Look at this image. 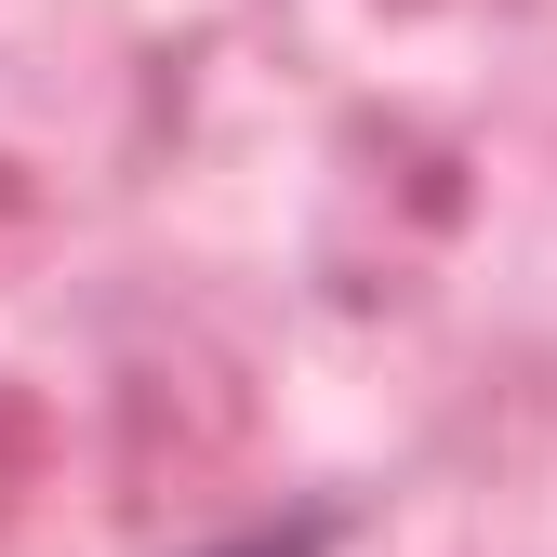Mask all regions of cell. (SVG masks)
Wrapping results in <instances>:
<instances>
[{
  "label": "cell",
  "mask_w": 557,
  "mask_h": 557,
  "mask_svg": "<svg viewBox=\"0 0 557 557\" xmlns=\"http://www.w3.org/2000/svg\"><path fill=\"white\" fill-rule=\"evenodd\" d=\"M199 557H332V518H265V531H226Z\"/></svg>",
  "instance_id": "1"
}]
</instances>
